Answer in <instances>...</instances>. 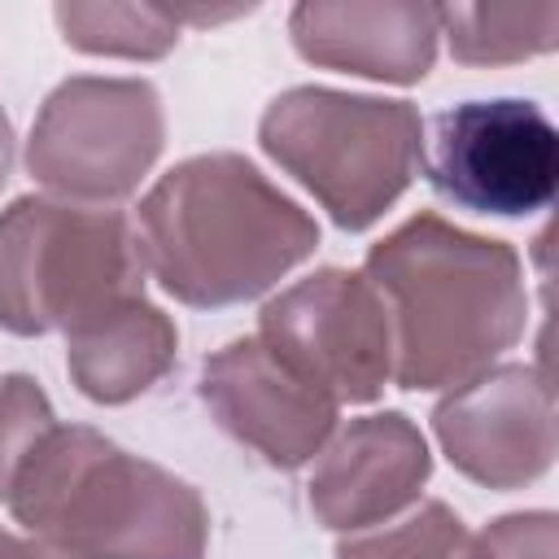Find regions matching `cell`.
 <instances>
[{
	"mask_svg": "<svg viewBox=\"0 0 559 559\" xmlns=\"http://www.w3.org/2000/svg\"><path fill=\"white\" fill-rule=\"evenodd\" d=\"M362 275L389 314L397 389H459L524 336L528 288L520 253L441 214H415L393 227L371 245Z\"/></svg>",
	"mask_w": 559,
	"mask_h": 559,
	"instance_id": "6da1fadb",
	"label": "cell"
},
{
	"mask_svg": "<svg viewBox=\"0 0 559 559\" xmlns=\"http://www.w3.org/2000/svg\"><path fill=\"white\" fill-rule=\"evenodd\" d=\"M144 275L183 306L227 310L271 293L319 249V223L240 153L170 166L135 210Z\"/></svg>",
	"mask_w": 559,
	"mask_h": 559,
	"instance_id": "7a4b0ae2",
	"label": "cell"
},
{
	"mask_svg": "<svg viewBox=\"0 0 559 559\" xmlns=\"http://www.w3.org/2000/svg\"><path fill=\"white\" fill-rule=\"evenodd\" d=\"M4 507L66 559H205L210 546L188 480L83 424H52L31 445Z\"/></svg>",
	"mask_w": 559,
	"mask_h": 559,
	"instance_id": "3957f363",
	"label": "cell"
},
{
	"mask_svg": "<svg viewBox=\"0 0 559 559\" xmlns=\"http://www.w3.org/2000/svg\"><path fill=\"white\" fill-rule=\"evenodd\" d=\"M258 144L341 231H367L424 170V118L411 100L314 83L262 109Z\"/></svg>",
	"mask_w": 559,
	"mask_h": 559,
	"instance_id": "277c9868",
	"label": "cell"
},
{
	"mask_svg": "<svg viewBox=\"0 0 559 559\" xmlns=\"http://www.w3.org/2000/svg\"><path fill=\"white\" fill-rule=\"evenodd\" d=\"M127 297H144V258L127 214L48 192L0 210L4 332L66 336Z\"/></svg>",
	"mask_w": 559,
	"mask_h": 559,
	"instance_id": "5b68a950",
	"label": "cell"
},
{
	"mask_svg": "<svg viewBox=\"0 0 559 559\" xmlns=\"http://www.w3.org/2000/svg\"><path fill=\"white\" fill-rule=\"evenodd\" d=\"M166 144V109L148 79L74 74L57 83L26 140V170L48 197L109 205L140 188Z\"/></svg>",
	"mask_w": 559,
	"mask_h": 559,
	"instance_id": "8992f818",
	"label": "cell"
},
{
	"mask_svg": "<svg viewBox=\"0 0 559 559\" xmlns=\"http://www.w3.org/2000/svg\"><path fill=\"white\" fill-rule=\"evenodd\" d=\"M424 175L459 210L528 218L559 192V131L537 100H463L432 118Z\"/></svg>",
	"mask_w": 559,
	"mask_h": 559,
	"instance_id": "52a82bcc",
	"label": "cell"
},
{
	"mask_svg": "<svg viewBox=\"0 0 559 559\" xmlns=\"http://www.w3.org/2000/svg\"><path fill=\"white\" fill-rule=\"evenodd\" d=\"M258 336L336 406H367L393 380L389 314L362 271L323 266L288 284L262 306Z\"/></svg>",
	"mask_w": 559,
	"mask_h": 559,
	"instance_id": "ba28073f",
	"label": "cell"
},
{
	"mask_svg": "<svg viewBox=\"0 0 559 559\" xmlns=\"http://www.w3.org/2000/svg\"><path fill=\"white\" fill-rule=\"evenodd\" d=\"M201 402L258 459L280 472L306 467L336 432L341 406L258 332L236 336L201 362Z\"/></svg>",
	"mask_w": 559,
	"mask_h": 559,
	"instance_id": "9c48e42d",
	"label": "cell"
},
{
	"mask_svg": "<svg viewBox=\"0 0 559 559\" xmlns=\"http://www.w3.org/2000/svg\"><path fill=\"white\" fill-rule=\"evenodd\" d=\"M445 459L485 489H520L555 463V397L542 367L493 362L432 411Z\"/></svg>",
	"mask_w": 559,
	"mask_h": 559,
	"instance_id": "30bf717a",
	"label": "cell"
},
{
	"mask_svg": "<svg viewBox=\"0 0 559 559\" xmlns=\"http://www.w3.org/2000/svg\"><path fill=\"white\" fill-rule=\"evenodd\" d=\"M428 476L432 454L424 432L402 411H376L328 437L314 454L306 498L323 528L362 533L411 511Z\"/></svg>",
	"mask_w": 559,
	"mask_h": 559,
	"instance_id": "8fae6325",
	"label": "cell"
},
{
	"mask_svg": "<svg viewBox=\"0 0 559 559\" xmlns=\"http://www.w3.org/2000/svg\"><path fill=\"white\" fill-rule=\"evenodd\" d=\"M288 35L310 66L406 87L432 70L441 22L415 0H301Z\"/></svg>",
	"mask_w": 559,
	"mask_h": 559,
	"instance_id": "7c38bea8",
	"label": "cell"
},
{
	"mask_svg": "<svg viewBox=\"0 0 559 559\" xmlns=\"http://www.w3.org/2000/svg\"><path fill=\"white\" fill-rule=\"evenodd\" d=\"M179 354L175 319L148 297H127L66 332V371L87 402L122 406L148 393Z\"/></svg>",
	"mask_w": 559,
	"mask_h": 559,
	"instance_id": "4fadbf2b",
	"label": "cell"
},
{
	"mask_svg": "<svg viewBox=\"0 0 559 559\" xmlns=\"http://www.w3.org/2000/svg\"><path fill=\"white\" fill-rule=\"evenodd\" d=\"M437 22L463 66H507L559 44V4H437Z\"/></svg>",
	"mask_w": 559,
	"mask_h": 559,
	"instance_id": "5bb4252c",
	"label": "cell"
},
{
	"mask_svg": "<svg viewBox=\"0 0 559 559\" xmlns=\"http://www.w3.org/2000/svg\"><path fill=\"white\" fill-rule=\"evenodd\" d=\"M61 39L92 57H127L153 61L179 44V13L166 4H83L66 0L52 9Z\"/></svg>",
	"mask_w": 559,
	"mask_h": 559,
	"instance_id": "9a60e30c",
	"label": "cell"
},
{
	"mask_svg": "<svg viewBox=\"0 0 559 559\" xmlns=\"http://www.w3.org/2000/svg\"><path fill=\"white\" fill-rule=\"evenodd\" d=\"M336 559H489L480 533H472L445 502H419L402 520L362 528L336 542Z\"/></svg>",
	"mask_w": 559,
	"mask_h": 559,
	"instance_id": "2e32d148",
	"label": "cell"
},
{
	"mask_svg": "<svg viewBox=\"0 0 559 559\" xmlns=\"http://www.w3.org/2000/svg\"><path fill=\"white\" fill-rule=\"evenodd\" d=\"M52 424H57V415H52V402L39 389V380H31L22 371L0 380V502L9 498V485L22 467V459Z\"/></svg>",
	"mask_w": 559,
	"mask_h": 559,
	"instance_id": "e0dca14e",
	"label": "cell"
},
{
	"mask_svg": "<svg viewBox=\"0 0 559 559\" xmlns=\"http://www.w3.org/2000/svg\"><path fill=\"white\" fill-rule=\"evenodd\" d=\"M489 559H559V520L555 511H520L493 520L485 533Z\"/></svg>",
	"mask_w": 559,
	"mask_h": 559,
	"instance_id": "ac0fdd59",
	"label": "cell"
},
{
	"mask_svg": "<svg viewBox=\"0 0 559 559\" xmlns=\"http://www.w3.org/2000/svg\"><path fill=\"white\" fill-rule=\"evenodd\" d=\"M0 559H66L61 550H52L39 537H13L0 528Z\"/></svg>",
	"mask_w": 559,
	"mask_h": 559,
	"instance_id": "d6986e66",
	"label": "cell"
},
{
	"mask_svg": "<svg viewBox=\"0 0 559 559\" xmlns=\"http://www.w3.org/2000/svg\"><path fill=\"white\" fill-rule=\"evenodd\" d=\"M9 170H13V127H9V114L0 109V188L9 183Z\"/></svg>",
	"mask_w": 559,
	"mask_h": 559,
	"instance_id": "ffe728a7",
	"label": "cell"
}]
</instances>
